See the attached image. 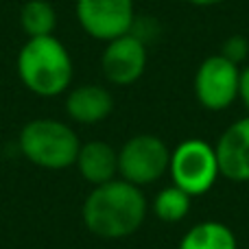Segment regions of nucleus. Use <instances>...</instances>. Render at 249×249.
Masks as SVG:
<instances>
[{"instance_id": "39448f33", "label": "nucleus", "mask_w": 249, "mask_h": 249, "mask_svg": "<svg viewBox=\"0 0 249 249\" xmlns=\"http://www.w3.org/2000/svg\"><path fill=\"white\" fill-rule=\"evenodd\" d=\"M168 162L171 151L162 138L153 133H138L118 151V175L121 179L142 188L168 173Z\"/></svg>"}, {"instance_id": "f257e3e1", "label": "nucleus", "mask_w": 249, "mask_h": 249, "mask_svg": "<svg viewBox=\"0 0 249 249\" xmlns=\"http://www.w3.org/2000/svg\"><path fill=\"white\" fill-rule=\"evenodd\" d=\"M81 219L90 234L99 238H127L144 223L146 199L138 186L124 179H112L92 188L81 206Z\"/></svg>"}, {"instance_id": "f3484780", "label": "nucleus", "mask_w": 249, "mask_h": 249, "mask_svg": "<svg viewBox=\"0 0 249 249\" xmlns=\"http://www.w3.org/2000/svg\"><path fill=\"white\" fill-rule=\"evenodd\" d=\"M186 2L195 4V7H212V4H219L223 0H186Z\"/></svg>"}, {"instance_id": "dca6fc26", "label": "nucleus", "mask_w": 249, "mask_h": 249, "mask_svg": "<svg viewBox=\"0 0 249 249\" xmlns=\"http://www.w3.org/2000/svg\"><path fill=\"white\" fill-rule=\"evenodd\" d=\"M238 99L245 103L249 109V64L241 68V77H238Z\"/></svg>"}, {"instance_id": "7ed1b4c3", "label": "nucleus", "mask_w": 249, "mask_h": 249, "mask_svg": "<svg viewBox=\"0 0 249 249\" xmlns=\"http://www.w3.org/2000/svg\"><path fill=\"white\" fill-rule=\"evenodd\" d=\"M18 144L31 164L46 171H64L74 166L81 142L70 124L55 118H35L22 127Z\"/></svg>"}, {"instance_id": "9b49d317", "label": "nucleus", "mask_w": 249, "mask_h": 249, "mask_svg": "<svg viewBox=\"0 0 249 249\" xmlns=\"http://www.w3.org/2000/svg\"><path fill=\"white\" fill-rule=\"evenodd\" d=\"M79 175L92 186H101L116 179L118 175V151L103 140H92L79 146L77 162Z\"/></svg>"}, {"instance_id": "1a4fd4ad", "label": "nucleus", "mask_w": 249, "mask_h": 249, "mask_svg": "<svg viewBox=\"0 0 249 249\" xmlns=\"http://www.w3.org/2000/svg\"><path fill=\"white\" fill-rule=\"evenodd\" d=\"M219 171L236 184L249 181V116L232 123L214 144Z\"/></svg>"}, {"instance_id": "6e6552de", "label": "nucleus", "mask_w": 249, "mask_h": 249, "mask_svg": "<svg viewBox=\"0 0 249 249\" xmlns=\"http://www.w3.org/2000/svg\"><path fill=\"white\" fill-rule=\"evenodd\" d=\"M101 70L114 86H131L146 70V42L136 33H127L105 44Z\"/></svg>"}, {"instance_id": "20e7f679", "label": "nucleus", "mask_w": 249, "mask_h": 249, "mask_svg": "<svg viewBox=\"0 0 249 249\" xmlns=\"http://www.w3.org/2000/svg\"><path fill=\"white\" fill-rule=\"evenodd\" d=\"M168 175L173 179V186L181 188L190 197L206 195L221 175L214 146L201 138L179 142L171 151Z\"/></svg>"}, {"instance_id": "4468645a", "label": "nucleus", "mask_w": 249, "mask_h": 249, "mask_svg": "<svg viewBox=\"0 0 249 249\" xmlns=\"http://www.w3.org/2000/svg\"><path fill=\"white\" fill-rule=\"evenodd\" d=\"M193 197L177 186H166L153 199V212L164 223H179L188 216Z\"/></svg>"}, {"instance_id": "ddd939ff", "label": "nucleus", "mask_w": 249, "mask_h": 249, "mask_svg": "<svg viewBox=\"0 0 249 249\" xmlns=\"http://www.w3.org/2000/svg\"><path fill=\"white\" fill-rule=\"evenodd\" d=\"M20 26L26 37H46L57 29V11L48 0H26L20 9Z\"/></svg>"}, {"instance_id": "423d86ee", "label": "nucleus", "mask_w": 249, "mask_h": 249, "mask_svg": "<svg viewBox=\"0 0 249 249\" xmlns=\"http://www.w3.org/2000/svg\"><path fill=\"white\" fill-rule=\"evenodd\" d=\"M241 66L223 55H210L195 72V94L201 107L210 112H223L238 99Z\"/></svg>"}, {"instance_id": "2eb2a0df", "label": "nucleus", "mask_w": 249, "mask_h": 249, "mask_svg": "<svg viewBox=\"0 0 249 249\" xmlns=\"http://www.w3.org/2000/svg\"><path fill=\"white\" fill-rule=\"evenodd\" d=\"M221 55H223L225 59L234 61L236 66H241L249 55V42L243 37V35H232V37H228L223 42V46H221Z\"/></svg>"}, {"instance_id": "9d476101", "label": "nucleus", "mask_w": 249, "mask_h": 249, "mask_svg": "<svg viewBox=\"0 0 249 249\" xmlns=\"http://www.w3.org/2000/svg\"><path fill=\"white\" fill-rule=\"evenodd\" d=\"M114 109V96L107 88L88 83L68 92L66 96V114L70 121L79 124L103 123Z\"/></svg>"}, {"instance_id": "0eeeda50", "label": "nucleus", "mask_w": 249, "mask_h": 249, "mask_svg": "<svg viewBox=\"0 0 249 249\" xmlns=\"http://www.w3.org/2000/svg\"><path fill=\"white\" fill-rule=\"evenodd\" d=\"M77 20L90 37L107 44L133 31V0H77Z\"/></svg>"}, {"instance_id": "f8f14e48", "label": "nucleus", "mask_w": 249, "mask_h": 249, "mask_svg": "<svg viewBox=\"0 0 249 249\" xmlns=\"http://www.w3.org/2000/svg\"><path fill=\"white\" fill-rule=\"evenodd\" d=\"M179 249H238V243L225 223L201 221L181 236Z\"/></svg>"}, {"instance_id": "f03ea898", "label": "nucleus", "mask_w": 249, "mask_h": 249, "mask_svg": "<svg viewBox=\"0 0 249 249\" xmlns=\"http://www.w3.org/2000/svg\"><path fill=\"white\" fill-rule=\"evenodd\" d=\"M18 77L26 90L42 99L59 96L72 86V57L55 35L29 37L18 53Z\"/></svg>"}]
</instances>
